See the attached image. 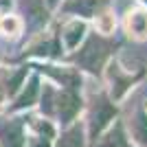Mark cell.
Here are the masks:
<instances>
[{
	"instance_id": "cell-6",
	"label": "cell",
	"mask_w": 147,
	"mask_h": 147,
	"mask_svg": "<svg viewBox=\"0 0 147 147\" xmlns=\"http://www.w3.org/2000/svg\"><path fill=\"white\" fill-rule=\"evenodd\" d=\"M92 147H129L127 138H125V132H123V125L121 123H114L103 136L99 134L94 138V145Z\"/></svg>"
},
{
	"instance_id": "cell-1",
	"label": "cell",
	"mask_w": 147,
	"mask_h": 147,
	"mask_svg": "<svg viewBox=\"0 0 147 147\" xmlns=\"http://www.w3.org/2000/svg\"><path fill=\"white\" fill-rule=\"evenodd\" d=\"M105 55H108V46H105L101 40H90V42L84 46V51L79 53V57H77V61H79L81 68H86V70H90V73H97L99 68L103 66V59Z\"/></svg>"
},
{
	"instance_id": "cell-16",
	"label": "cell",
	"mask_w": 147,
	"mask_h": 147,
	"mask_svg": "<svg viewBox=\"0 0 147 147\" xmlns=\"http://www.w3.org/2000/svg\"><path fill=\"white\" fill-rule=\"evenodd\" d=\"M9 5H11V0H0V11H5Z\"/></svg>"
},
{
	"instance_id": "cell-14",
	"label": "cell",
	"mask_w": 147,
	"mask_h": 147,
	"mask_svg": "<svg viewBox=\"0 0 147 147\" xmlns=\"http://www.w3.org/2000/svg\"><path fill=\"white\" fill-rule=\"evenodd\" d=\"M18 29H20V22L16 18H5L2 20V31H5V33H18Z\"/></svg>"
},
{
	"instance_id": "cell-17",
	"label": "cell",
	"mask_w": 147,
	"mask_h": 147,
	"mask_svg": "<svg viewBox=\"0 0 147 147\" xmlns=\"http://www.w3.org/2000/svg\"><path fill=\"white\" fill-rule=\"evenodd\" d=\"M51 2H55V0H51Z\"/></svg>"
},
{
	"instance_id": "cell-11",
	"label": "cell",
	"mask_w": 147,
	"mask_h": 147,
	"mask_svg": "<svg viewBox=\"0 0 147 147\" xmlns=\"http://www.w3.org/2000/svg\"><path fill=\"white\" fill-rule=\"evenodd\" d=\"M35 97H37V79H31L29 86H26V90L16 99L13 108H16V110H20V108H29V105L35 103Z\"/></svg>"
},
{
	"instance_id": "cell-8",
	"label": "cell",
	"mask_w": 147,
	"mask_h": 147,
	"mask_svg": "<svg viewBox=\"0 0 147 147\" xmlns=\"http://www.w3.org/2000/svg\"><path fill=\"white\" fill-rule=\"evenodd\" d=\"M127 29L136 37L147 35V11L145 9H134V11L129 13L127 16Z\"/></svg>"
},
{
	"instance_id": "cell-15",
	"label": "cell",
	"mask_w": 147,
	"mask_h": 147,
	"mask_svg": "<svg viewBox=\"0 0 147 147\" xmlns=\"http://www.w3.org/2000/svg\"><path fill=\"white\" fill-rule=\"evenodd\" d=\"M24 75H26V70H20V73L13 77L11 84H9V92H16V90H18V88H20V81L24 79Z\"/></svg>"
},
{
	"instance_id": "cell-13",
	"label": "cell",
	"mask_w": 147,
	"mask_h": 147,
	"mask_svg": "<svg viewBox=\"0 0 147 147\" xmlns=\"http://www.w3.org/2000/svg\"><path fill=\"white\" fill-rule=\"evenodd\" d=\"M97 29L101 31V33H110V31L114 29V20H112L110 16H101V18L97 20Z\"/></svg>"
},
{
	"instance_id": "cell-9",
	"label": "cell",
	"mask_w": 147,
	"mask_h": 147,
	"mask_svg": "<svg viewBox=\"0 0 147 147\" xmlns=\"http://www.w3.org/2000/svg\"><path fill=\"white\" fill-rule=\"evenodd\" d=\"M84 33H86V24L84 22H79V20L68 22L66 29H64V42H66V46L68 49H75L79 44V40L84 37Z\"/></svg>"
},
{
	"instance_id": "cell-3",
	"label": "cell",
	"mask_w": 147,
	"mask_h": 147,
	"mask_svg": "<svg viewBox=\"0 0 147 147\" xmlns=\"http://www.w3.org/2000/svg\"><path fill=\"white\" fill-rule=\"evenodd\" d=\"M79 108H81V101H79V97H77L73 90H66V92H61L59 97H57L55 110H57V117L61 119V123L73 121L75 114L79 112Z\"/></svg>"
},
{
	"instance_id": "cell-5",
	"label": "cell",
	"mask_w": 147,
	"mask_h": 147,
	"mask_svg": "<svg viewBox=\"0 0 147 147\" xmlns=\"http://www.w3.org/2000/svg\"><path fill=\"white\" fill-rule=\"evenodd\" d=\"M31 129H33V134L29 136V145L26 147H51L55 129L49 121H31Z\"/></svg>"
},
{
	"instance_id": "cell-12",
	"label": "cell",
	"mask_w": 147,
	"mask_h": 147,
	"mask_svg": "<svg viewBox=\"0 0 147 147\" xmlns=\"http://www.w3.org/2000/svg\"><path fill=\"white\" fill-rule=\"evenodd\" d=\"M101 5V0H73L70 5H68V9H73V11H79V13H86V16H90L97 7Z\"/></svg>"
},
{
	"instance_id": "cell-10",
	"label": "cell",
	"mask_w": 147,
	"mask_h": 147,
	"mask_svg": "<svg viewBox=\"0 0 147 147\" xmlns=\"http://www.w3.org/2000/svg\"><path fill=\"white\" fill-rule=\"evenodd\" d=\"M129 129H132V136L136 138V143H141L143 147H147V114L145 112H136V117L129 123Z\"/></svg>"
},
{
	"instance_id": "cell-4",
	"label": "cell",
	"mask_w": 147,
	"mask_h": 147,
	"mask_svg": "<svg viewBox=\"0 0 147 147\" xmlns=\"http://www.w3.org/2000/svg\"><path fill=\"white\" fill-rule=\"evenodd\" d=\"M0 145L2 147H24L22 121H7L0 125Z\"/></svg>"
},
{
	"instance_id": "cell-2",
	"label": "cell",
	"mask_w": 147,
	"mask_h": 147,
	"mask_svg": "<svg viewBox=\"0 0 147 147\" xmlns=\"http://www.w3.org/2000/svg\"><path fill=\"white\" fill-rule=\"evenodd\" d=\"M114 114H117V108L112 103H108L105 99L94 101V108H92V114H90V136H92V141L103 132V127L108 123L114 121Z\"/></svg>"
},
{
	"instance_id": "cell-7",
	"label": "cell",
	"mask_w": 147,
	"mask_h": 147,
	"mask_svg": "<svg viewBox=\"0 0 147 147\" xmlns=\"http://www.w3.org/2000/svg\"><path fill=\"white\" fill-rule=\"evenodd\" d=\"M55 147H86V138H84V127L81 125H73L68 127L64 134L59 136Z\"/></svg>"
}]
</instances>
